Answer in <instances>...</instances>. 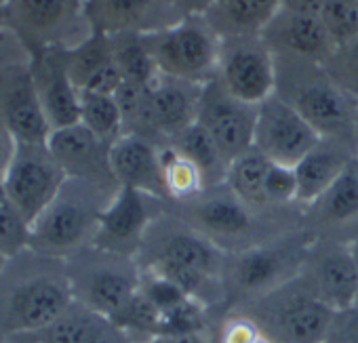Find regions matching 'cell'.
Instances as JSON below:
<instances>
[{"label": "cell", "mask_w": 358, "mask_h": 343, "mask_svg": "<svg viewBox=\"0 0 358 343\" xmlns=\"http://www.w3.org/2000/svg\"><path fill=\"white\" fill-rule=\"evenodd\" d=\"M160 158H162L164 180L169 190V203L186 200L205 188L196 166L188 162L179 152H175L171 145H162Z\"/></svg>", "instance_id": "obj_33"}, {"label": "cell", "mask_w": 358, "mask_h": 343, "mask_svg": "<svg viewBox=\"0 0 358 343\" xmlns=\"http://www.w3.org/2000/svg\"><path fill=\"white\" fill-rule=\"evenodd\" d=\"M5 17H7V9H5V3H0V24L5 22Z\"/></svg>", "instance_id": "obj_45"}, {"label": "cell", "mask_w": 358, "mask_h": 343, "mask_svg": "<svg viewBox=\"0 0 358 343\" xmlns=\"http://www.w3.org/2000/svg\"><path fill=\"white\" fill-rule=\"evenodd\" d=\"M118 186L68 177L53 205L32 224L30 247L49 257H72L91 247L99 217Z\"/></svg>", "instance_id": "obj_4"}, {"label": "cell", "mask_w": 358, "mask_h": 343, "mask_svg": "<svg viewBox=\"0 0 358 343\" xmlns=\"http://www.w3.org/2000/svg\"><path fill=\"white\" fill-rule=\"evenodd\" d=\"M158 74L194 85L217 78L220 43L203 15L184 17L162 30L143 34Z\"/></svg>", "instance_id": "obj_7"}, {"label": "cell", "mask_w": 358, "mask_h": 343, "mask_svg": "<svg viewBox=\"0 0 358 343\" xmlns=\"http://www.w3.org/2000/svg\"><path fill=\"white\" fill-rule=\"evenodd\" d=\"M324 68L331 78L358 101V38L335 47Z\"/></svg>", "instance_id": "obj_36"}, {"label": "cell", "mask_w": 358, "mask_h": 343, "mask_svg": "<svg viewBox=\"0 0 358 343\" xmlns=\"http://www.w3.org/2000/svg\"><path fill=\"white\" fill-rule=\"evenodd\" d=\"M301 232L310 240H335L354 245L358 240V160L308 207L301 209Z\"/></svg>", "instance_id": "obj_14"}, {"label": "cell", "mask_w": 358, "mask_h": 343, "mask_svg": "<svg viewBox=\"0 0 358 343\" xmlns=\"http://www.w3.org/2000/svg\"><path fill=\"white\" fill-rule=\"evenodd\" d=\"M30 224L0 186V253L7 259L30 247Z\"/></svg>", "instance_id": "obj_34"}, {"label": "cell", "mask_w": 358, "mask_h": 343, "mask_svg": "<svg viewBox=\"0 0 358 343\" xmlns=\"http://www.w3.org/2000/svg\"><path fill=\"white\" fill-rule=\"evenodd\" d=\"M150 343H213L211 326L203 328H190V330H177V333H164L154 337Z\"/></svg>", "instance_id": "obj_39"}, {"label": "cell", "mask_w": 358, "mask_h": 343, "mask_svg": "<svg viewBox=\"0 0 358 343\" xmlns=\"http://www.w3.org/2000/svg\"><path fill=\"white\" fill-rule=\"evenodd\" d=\"M352 145H354V156L358 160V110H356V120H354V135H352Z\"/></svg>", "instance_id": "obj_43"}, {"label": "cell", "mask_w": 358, "mask_h": 343, "mask_svg": "<svg viewBox=\"0 0 358 343\" xmlns=\"http://www.w3.org/2000/svg\"><path fill=\"white\" fill-rule=\"evenodd\" d=\"M0 3H7V0H0Z\"/></svg>", "instance_id": "obj_48"}, {"label": "cell", "mask_w": 358, "mask_h": 343, "mask_svg": "<svg viewBox=\"0 0 358 343\" xmlns=\"http://www.w3.org/2000/svg\"><path fill=\"white\" fill-rule=\"evenodd\" d=\"M264 196L270 207H293L297 196V182L295 173L289 166L274 164L270 166L266 182H264Z\"/></svg>", "instance_id": "obj_37"}, {"label": "cell", "mask_w": 358, "mask_h": 343, "mask_svg": "<svg viewBox=\"0 0 358 343\" xmlns=\"http://www.w3.org/2000/svg\"><path fill=\"white\" fill-rule=\"evenodd\" d=\"M352 141L337 137H320L318 143L301 158V162L293 168L297 182V207H308L316 200L354 160Z\"/></svg>", "instance_id": "obj_25"}, {"label": "cell", "mask_w": 358, "mask_h": 343, "mask_svg": "<svg viewBox=\"0 0 358 343\" xmlns=\"http://www.w3.org/2000/svg\"><path fill=\"white\" fill-rule=\"evenodd\" d=\"M352 249H354V259H356V274H358V240L352 245ZM356 307H358V289H356V303H354Z\"/></svg>", "instance_id": "obj_44"}, {"label": "cell", "mask_w": 358, "mask_h": 343, "mask_svg": "<svg viewBox=\"0 0 358 343\" xmlns=\"http://www.w3.org/2000/svg\"><path fill=\"white\" fill-rule=\"evenodd\" d=\"M259 36L274 55L301 57L322 66L335 51V43L318 15L295 13L280 7Z\"/></svg>", "instance_id": "obj_22"}, {"label": "cell", "mask_w": 358, "mask_h": 343, "mask_svg": "<svg viewBox=\"0 0 358 343\" xmlns=\"http://www.w3.org/2000/svg\"><path fill=\"white\" fill-rule=\"evenodd\" d=\"M5 9L17 32L38 53L70 49L93 32L85 0H7Z\"/></svg>", "instance_id": "obj_10"}, {"label": "cell", "mask_w": 358, "mask_h": 343, "mask_svg": "<svg viewBox=\"0 0 358 343\" xmlns=\"http://www.w3.org/2000/svg\"><path fill=\"white\" fill-rule=\"evenodd\" d=\"M270 166L272 160H268L257 147H251L230 162L226 173V186L255 209H278L270 207L264 196V182Z\"/></svg>", "instance_id": "obj_29"}, {"label": "cell", "mask_w": 358, "mask_h": 343, "mask_svg": "<svg viewBox=\"0 0 358 343\" xmlns=\"http://www.w3.org/2000/svg\"><path fill=\"white\" fill-rule=\"evenodd\" d=\"M110 145L80 122L55 129L47 139L51 156L68 177L118 186L110 168Z\"/></svg>", "instance_id": "obj_19"}, {"label": "cell", "mask_w": 358, "mask_h": 343, "mask_svg": "<svg viewBox=\"0 0 358 343\" xmlns=\"http://www.w3.org/2000/svg\"><path fill=\"white\" fill-rule=\"evenodd\" d=\"M76 299L68 276H41L22 284L9 301L7 320L11 326V335L49 326Z\"/></svg>", "instance_id": "obj_21"}, {"label": "cell", "mask_w": 358, "mask_h": 343, "mask_svg": "<svg viewBox=\"0 0 358 343\" xmlns=\"http://www.w3.org/2000/svg\"><path fill=\"white\" fill-rule=\"evenodd\" d=\"M160 149L162 145L148 137L122 133L110 145V168L118 188H131L169 203Z\"/></svg>", "instance_id": "obj_18"}, {"label": "cell", "mask_w": 358, "mask_h": 343, "mask_svg": "<svg viewBox=\"0 0 358 343\" xmlns=\"http://www.w3.org/2000/svg\"><path fill=\"white\" fill-rule=\"evenodd\" d=\"M64 61L72 82L80 91L97 72H101L106 66L114 61L112 38L101 32H91L78 45L64 49Z\"/></svg>", "instance_id": "obj_30"}, {"label": "cell", "mask_w": 358, "mask_h": 343, "mask_svg": "<svg viewBox=\"0 0 358 343\" xmlns=\"http://www.w3.org/2000/svg\"><path fill=\"white\" fill-rule=\"evenodd\" d=\"M215 3V0H175V13L177 20L184 17H196V15H205L207 9Z\"/></svg>", "instance_id": "obj_40"}, {"label": "cell", "mask_w": 358, "mask_h": 343, "mask_svg": "<svg viewBox=\"0 0 358 343\" xmlns=\"http://www.w3.org/2000/svg\"><path fill=\"white\" fill-rule=\"evenodd\" d=\"M320 20L335 47L358 38V0H324Z\"/></svg>", "instance_id": "obj_35"}, {"label": "cell", "mask_w": 358, "mask_h": 343, "mask_svg": "<svg viewBox=\"0 0 358 343\" xmlns=\"http://www.w3.org/2000/svg\"><path fill=\"white\" fill-rule=\"evenodd\" d=\"M169 209L226 255L249 251L301 230V207L255 209L238 198L226 182L203 188L186 200L169 203Z\"/></svg>", "instance_id": "obj_2"}, {"label": "cell", "mask_w": 358, "mask_h": 343, "mask_svg": "<svg viewBox=\"0 0 358 343\" xmlns=\"http://www.w3.org/2000/svg\"><path fill=\"white\" fill-rule=\"evenodd\" d=\"M230 312L249 316L272 343H322L333 318L299 276Z\"/></svg>", "instance_id": "obj_6"}, {"label": "cell", "mask_w": 358, "mask_h": 343, "mask_svg": "<svg viewBox=\"0 0 358 343\" xmlns=\"http://www.w3.org/2000/svg\"><path fill=\"white\" fill-rule=\"evenodd\" d=\"M3 126L17 143H47L51 124L43 110L32 74L15 80L3 99Z\"/></svg>", "instance_id": "obj_26"}, {"label": "cell", "mask_w": 358, "mask_h": 343, "mask_svg": "<svg viewBox=\"0 0 358 343\" xmlns=\"http://www.w3.org/2000/svg\"><path fill=\"white\" fill-rule=\"evenodd\" d=\"M255 120L257 105L234 97L217 78L203 87L196 122L211 135L228 164L253 147Z\"/></svg>", "instance_id": "obj_13"}, {"label": "cell", "mask_w": 358, "mask_h": 343, "mask_svg": "<svg viewBox=\"0 0 358 343\" xmlns=\"http://www.w3.org/2000/svg\"><path fill=\"white\" fill-rule=\"evenodd\" d=\"M166 145H171L175 152H179L188 162L196 166L205 188L226 182L230 164L220 152V147L215 145V141L211 139V135L199 122L190 124L182 133L171 137Z\"/></svg>", "instance_id": "obj_28"}, {"label": "cell", "mask_w": 358, "mask_h": 343, "mask_svg": "<svg viewBox=\"0 0 358 343\" xmlns=\"http://www.w3.org/2000/svg\"><path fill=\"white\" fill-rule=\"evenodd\" d=\"M310 238L299 230L249 251L230 253L224 261V305L215 314L236 309L299 276Z\"/></svg>", "instance_id": "obj_5"}, {"label": "cell", "mask_w": 358, "mask_h": 343, "mask_svg": "<svg viewBox=\"0 0 358 343\" xmlns=\"http://www.w3.org/2000/svg\"><path fill=\"white\" fill-rule=\"evenodd\" d=\"M166 205L169 203L150 194L131 188H118L99 217V226L91 247L135 257L148 228L160 213H164Z\"/></svg>", "instance_id": "obj_15"}, {"label": "cell", "mask_w": 358, "mask_h": 343, "mask_svg": "<svg viewBox=\"0 0 358 343\" xmlns=\"http://www.w3.org/2000/svg\"><path fill=\"white\" fill-rule=\"evenodd\" d=\"M280 9L295 11V13H306V15H318L324 7V0H278Z\"/></svg>", "instance_id": "obj_42"}, {"label": "cell", "mask_w": 358, "mask_h": 343, "mask_svg": "<svg viewBox=\"0 0 358 343\" xmlns=\"http://www.w3.org/2000/svg\"><path fill=\"white\" fill-rule=\"evenodd\" d=\"M217 80L241 101L259 105L276 91V57L259 34L222 38Z\"/></svg>", "instance_id": "obj_11"}, {"label": "cell", "mask_w": 358, "mask_h": 343, "mask_svg": "<svg viewBox=\"0 0 358 343\" xmlns=\"http://www.w3.org/2000/svg\"><path fill=\"white\" fill-rule=\"evenodd\" d=\"M110 38L114 61L127 82L150 87L160 76L143 34H116Z\"/></svg>", "instance_id": "obj_31"}, {"label": "cell", "mask_w": 358, "mask_h": 343, "mask_svg": "<svg viewBox=\"0 0 358 343\" xmlns=\"http://www.w3.org/2000/svg\"><path fill=\"white\" fill-rule=\"evenodd\" d=\"M80 124L95 133L101 141L114 143L124 133L122 112L114 95L80 91Z\"/></svg>", "instance_id": "obj_32"}, {"label": "cell", "mask_w": 358, "mask_h": 343, "mask_svg": "<svg viewBox=\"0 0 358 343\" xmlns=\"http://www.w3.org/2000/svg\"><path fill=\"white\" fill-rule=\"evenodd\" d=\"M148 343H150V341H148Z\"/></svg>", "instance_id": "obj_49"}, {"label": "cell", "mask_w": 358, "mask_h": 343, "mask_svg": "<svg viewBox=\"0 0 358 343\" xmlns=\"http://www.w3.org/2000/svg\"><path fill=\"white\" fill-rule=\"evenodd\" d=\"M70 259L74 299L99 314L112 318L141 289V268L135 257L87 247Z\"/></svg>", "instance_id": "obj_8"}, {"label": "cell", "mask_w": 358, "mask_h": 343, "mask_svg": "<svg viewBox=\"0 0 358 343\" xmlns=\"http://www.w3.org/2000/svg\"><path fill=\"white\" fill-rule=\"evenodd\" d=\"M5 261H7V257L0 253V270H3V265H5Z\"/></svg>", "instance_id": "obj_46"}, {"label": "cell", "mask_w": 358, "mask_h": 343, "mask_svg": "<svg viewBox=\"0 0 358 343\" xmlns=\"http://www.w3.org/2000/svg\"><path fill=\"white\" fill-rule=\"evenodd\" d=\"M13 152H15V139L11 137V133L5 126H0V182H3V177L7 173Z\"/></svg>", "instance_id": "obj_41"}, {"label": "cell", "mask_w": 358, "mask_h": 343, "mask_svg": "<svg viewBox=\"0 0 358 343\" xmlns=\"http://www.w3.org/2000/svg\"><path fill=\"white\" fill-rule=\"evenodd\" d=\"M66 182V170L51 156L47 143L15 141L13 158L0 186L32 228L59 196Z\"/></svg>", "instance_id": "obj_9"}, {"label": "cell", "mask_w": 358, "mask_h": 343, "mask_svg": "<svg viewBox=\"0 0 358 343\" xmlns=\"http://www.w3.org/2000/svg\"><path fill=\"white\" fill-rule=\"evenodd\" d=\"M13 343H133L106 314L74 301L55 322L30 333H13Z\"/></svg>", "instance_id": "obj_23"}, {"label": "cell", "mask_w": 358, "mask_h": 343, "mask_svg": "<svg viewBox=\"0 0 358 343\" xmlns=\"http://www.w3.org/2000/svg\"><path fill=\"white\" fill-rule=\"evenodd\" d=\"M87 20L93 32L150 34L177 20L171 0H85Z\"/></svg>", "instance_id": "obj_20"}, {"label": "cell", "mask_w": 358, "mask_h": 343, "mask_svg": "<svg viewBox=\"0 0 358 343\" xmlns=\"http://www.w3.org/2000/svg\"><path fill=\"white\" fill-rule=\"evenodd\" d=\"M299 278L333 312L352 307L356 303L358 289L352 245L335 240H310Z\"/></svg>", "instance_id": "obj_16"}, {"label": "cell", "mask_w": 358, "mask_h": 343, "mask_svg": "<svg viewBox=\"0 0 358 343\" xmlns=\"http://www.w3.org/2000/svg\"><path fill=\"white\" fill-rule=\"evenodd\" d=\"M171 3H173V5H175V0H171ZM175 15H177V13H175Z\"/></svg>", "instance_id": "obj_47"}, {"label": "cell", "mask_w": 358, "mask_h": 343, "mask_svg": "<svg viewBox=\"0 0 358 343\" xmlns=\"http://www.w3.org/2000/svg\"><path fill=\"white\" fill-rule=\"evenodd\" d=\"M322 343H358V307L333 312Z\"/></svg>", "instance_id": "obj_38"}, {"label": "cell", "mask_w": 358, "mask_h": 343, "mask_svg": "<svg viewBox=\"0 0 358 343\" xmlns=\"http://www.w3.org/2000/svg\"><path fill=\"white\" fill-rule=\"evenodd\" d=\"M135 259L141 274L169 282L184 297L203 305L211 318L222 309L226 253L173 213L169 205L148 228Z\"/></svg>", "instance_id": "obj_1"}, {"label": "cell", "mask_w": 358, "mask_h": 343, "mask_svg": "<svg viewBox=\"0 0 358 343\" xmlns=\"http://www.w3.org/2000/svg\"><path fill=\"white\" fill-rule=\"evenodd\" d=\"M278 7V0H215L203 17L220 38L257 36Z\"/></svg>", "instance_id": "obj_27"}, {"label": "cell", "mask_w": 358, "mask_h": 343, "mask_svg": "<svg viewBox=\"0 0 358 343\" xmlns=\"http://www.w3.org/2000/svg\"><path fill=\"white\" fill-rule=\"evenodd\" d=\"M32 80L51 131L80 122V91L66 70L64 49H47L38 53Z\"/></svg>", "instance_id": "obj_24"}, {"label": "cell", "mask_w": 358, "mask_h": 343, "mask_svg": "<svg viewBox=\"0 0 358 343\" xmlns=\"http://www.w3.org/2000/svg\"><path fill=\"white\" fill-rule=\"evenodd\" d=\"M276 95L295 108L320 137L352 141L358 101L348 95L318 61L274 55Z\"/></svg>", "instance_id": "obj_3"}, {"label": "cell", "mask_w": 358, "mask_h": 343, "mask_svg": "<svg viewBox=\"0 0 358 343\" xmlns=\"http://www.w3.org/2000/svg\"><path fill=\"white\" fill-rule=\"evenodd\" d=\"M318 139V131L276 93L257 105L253 147L274 164L295 168Z\"/></svg>", "instance_id": "obj_12"}, {"label": "cell", "mask_w": 358, "mask_h": 343, "mask_svg": "<svg viewBox=\"0 0 358 343\" xmlns=\"http://www.w3.org/2000/svg\"><path fill=\"white\" fill-rule=\"evenodd\" d=\"M205 85H194L171 76H158L148 89V133L145 137L166 145L171 137L196 122L201 93Z\"/></svg>", "instance_id": "obj_17"}]
</instances>
